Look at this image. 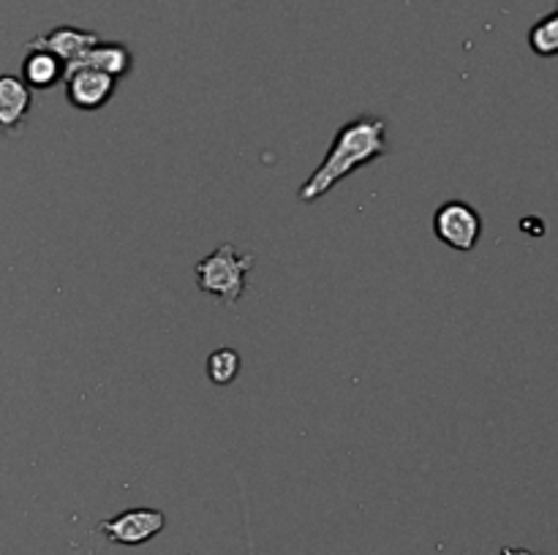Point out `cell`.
<instances>
[{
    "mask_svg": "<svg viewBox=\"0 0 558 555\" xmlns=\"http://www.w3.org/2000/svg\"><path fill=\"white\" fill-rule=\"evenodd\" d=\"M387 120L376 118V114H360V118L349 120L338 128L333 145H330L327 156L311 172V177L300 185L297 196L300 201L311 205L319 201L324 194L335 188L340 180L355 174L360 166H368L376 158L387 156Z\"/></svg>",
    "mask_w": 558,
    "mask_h": 555,
    "instance_id": "6da1fadb",
    "label": "cell"
},
{
    "mask_svg": "<svg viewBox=\"0 0 558 555\" xmlns=\"http://www.w3.org/2000/svg\"><path fill=\"white\" fill-rule=\"evenodd\" d=\"M253 270V256L243 254L235 243H221L204 259L194 264L199 292L221 299L224 305H237L246 294L248 272Z\"/></svg>",
    "mask_w": 558,
    "mask_h": 555,
    "instance_id": "7a4b0ae2",
    "label": "cell"
},
{
    "mask_svg": "<svg viewBox=\"0 0 558 555\" xmlns=\"http://www.w3.org/2000/svg\"><path fill=\"white\" fill-rule=\"evenodd\" d=\"M433 234L447 248L458 250V254H469V250L476 248V243L482 237V218L469 201H444L433 212Z\"/></svg>",
    "mask_w": 558,
    "mask_h": 555,
    "instance_id": "3957f363",
    "label": "cell"
},
{
    "mask_svg": "<svg viewBox=\"0 0 558 555\" xmlns=\"http://www.w3.org/2000/svg\"><path fill=\"white\" fill-rule=\"evenodd\" d=\"M96 528H99L112 544L139 547V544L150 542V539H156L164 531L166 515L161 509H150V506H134V509L121 511V515L107 517V520H101Z\"/></svg>",
    "mask_w": 558,
    "mask_h": 555,
    "instance_id": "277c9868",
    "label": "cell"
},
{
    "mask_svg": "<svg viewBox=\"0 0 558 555\" xmlns=\"http://www.w3.org/2000/svg\"><path fill=\"white\" fill-rule=\"evenodd\" d=\"M63 82H66L69 103L74 109H83V112L104 109L117 90V79H112L104 71L90 69V65H72V69H66Z\"/></svg>",
    "mask_w": 558,
    "mask_h": 555,
    "instance_id": "5b68a950",
    "label": "cell"
},
{
    "mask_svg": "<svg viewBox=\"0 0 558 555\" xmlns=\"http://www.w3.org/2000/svg\"><path fill=\"white\" fill-rule=\"evenodd\" d=\"M99 41H101L99 33L83 30V27H74V25H61L55 27V30L47 33V36L34 38V44L50 49L55 58H61L63 63H66V69L83 63L85 54H88Z\"/></svg>",
    "mask_w": 558,
    "mask_h": 555,
    "instance_id": "8992f818",
    "label": "cell"
},
{
    "mask_svg": "<svg viewBox=\"0 0 558 555\" xmlns=\"http://www.w3.org/2000/svg\"><path fill=\"white\" fill-rule=\"evenodd\" d=\"M34 109V90L17 74H0V131L14 134Z\"/></svg>",
    "mask_w": 558,
    "mask_h": 555,
    "instance_id": "52a82bcc",
    "label": "cell"
},
{
    "mask_svg": "<svg viewBox=\"0 0 558 555\" xmlns=\"http://www.w3.org/2000/svg\"><path fill=\"white\" fill-rule=\"evenodd\" d=\"M66 79V63L50 52V49L39 47V44H28V54L23 60V82L30 90H50L58 82Z\"/></svg>",
    "mask_w": 558,
    "mask_h": 555,
    "instance_id": "ba28073f",
    "label": "cell"
},
{
    "mask_svg": "<svg viewBox=\"0 0 558 555\" xmlns=\"http://www.w3.org/2000/svg\"><path fill=\"white\" fill-rule=\"evenodd\" d=\"M77 65H90V69H99L104 74H110L112 79H121V76L132 74V49L126 44L117 41H99L88 54L83 58V63Z\"/></svg>",
    "mask_w": 558,
    "mask_h": 555,
    "instance_id": "9c48e42d",
    "label": "cell"
},
{
    "mask_svg": "<svg viewBox=\"0 0 558 555\" xmlns=\"http://www.w3.org/2000/svg\"><path fill=\"white\" fill-rule=\"evenodd\" d=\"M240 370H243V357L240 351H235V348H215V351L208 357V379L219 386L232 384V381L240 375Z\"/></svg>",
    "mask_w": 558,
    "mask_h": 555,
    "instance_id": "30bf717a",
    "label": "cell"
},
{
    "mask_svg": "<svg viewBox=\"0 0 558 555\" xmlns=\"http://www.w3.org/2000/svg\"><path fill=\"white\" fill-rule=\"evenodd\" d=\"M529 47L531 52L540 54V58H553L558 52V14L550 11L547 16H542L534 27L529 30Z\"/></svg>",
    "mask_w": 558,
    "mask_h": 555,
    "instance_id": "8fae6325",
    "label": "cell"
}]
</instances>
